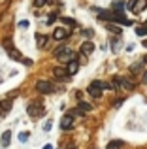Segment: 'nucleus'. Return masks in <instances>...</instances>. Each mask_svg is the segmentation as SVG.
<instances>
[{"instance_id":"obj_1","label":"nucleus","mask_w":147,"mask_h":149,"mask_svg":"<svg viewBox=\"0 0 147 149\" xmlns=\"http://www.w3.org/2000/svg\"><path fill=\"white\" fill-rule=\"evenodd\" d=\"M55 57H57V61H60V62H70L74 61V58H77L76 57V53H74L72 49H68L66 45H59V47L55 49Z\"/></svg>"},{"instance_id":"obj_2","label":"nucleus","mask_w":147,"mask_h":149,"mask_svg":"<svg viewBox=\"0 0 147 149\" xmlns=\"http://www.w3.org/2000/svg\"><path fill=\"white\" fill-rule=\"evenodd\" d=\"M26 113H28L30 117L44 115V106H42V102H30V104L26 106Z\"/></svg>"},{"instance_id":"obj_3","label":"nucleus","mask_w":147,"mask_h":149,"mask_svg":"<svg viewBox=\"0 0 147 149\" xmlns=\"http://www.w3.org/2000/svg\"><path fill=\"white\" fill-rule=\"evenodd\" d=\"M36 91L42 93V95H49V93H53V85L49 83V81H45V79H40L36 83Z\"/></svg>"},{"instance_id":"obj_4","label":"nucleus","mask_w":147,"mask_h":149,"mask_svg":"<svg viewBox=\"0 0 147 149\" xmlns=\"http://www.w3.org/2000/svg\"><path fill=\"white\" fill-rule=\"evenodd\" d=\"M53 76L57 77V79H68V70L62 68V66H57V68H53Z\"/></svg>"},{"instance_id":"obj_5","label":"nucleus","mask_w":147,"mask_h":149,"mask_svg":"<svg viewBox=\"0 0 147 149\" xmlns=\"http://www.w3.org/2000/svg\"><path fill=\"white\" fill-rule=\"evenodd\" d=\"M87 91H89V95H91V96H94V98H100V96H102V89H100L98 85H96V81H92V83L89 85V89H87Z\"/></svg>"},{"instance_id":"obj_6","label":"nucleus","mask_w":147,"mask_h":149,"mask_svg":"<svg viewBox=\"0 0 147 149\" xmlns=\"http://www.w3.org/2000/svg\"><path fill=\"white\" fill-rule=\"evenodd\" d=\"M72 125H74V115L72 113L70 115H64L62 121H60V128H62V130H68V128H72Z\"/></svg>"},{"instance_id":"obj_7","label":"nucleus","mask_w":147,"mask_h":149,"mask_svg":"<svg viewBox=\"0 0 147 149\" xmlns=\"http://www.w3.org/2000/svg\"><path fill=\"white\" fill-rule=\"evenodd\" d=\"M66 70H68V74L70 76H74V74H77V70H79V61L77 58H74V61H70L66 64Z\"/></svg>"},{"instance_id":"obj_8","label":"nucleus","mask_w":147,"mask_h":149,"mask_svg":"<svg viewBox=\"0 0 147 149\" xmlns=\"http://www.w3.org/2000/svg\"><path fill=\"white\" fill-rule=\"evenodd\" d=\"M92 51H94V44H92L91 40H87V42H83V44H81V53L91 55Z\"/></svg>"},{"instance_id":"obj_9","label":"nucleus","mask_w":147,"mask_h":149,"mask_svg":"<svg viewBox=\"0 0 147 149\" xmlns=\"http://www.w3.org/2000/svg\"><path fill=\"white\" fill-rule=\"evenodd\" d=\"M68 34H70V30H66V29H55V32H53V38H55V40H64Z\"/></svg>"},{"instance_id":"obj_10","label":"nucleus","mask_w":147,"mask_h":149,"mask_svg":"<svg viewBox=\"0 0 147 149\" xmlns=\"http://www.w3.org/2000/svg\"><path fill=\"white\" fill-rule=\"evenodd\" d=\"M0 111H2L4 115L11 111V98H6V100H2V102H0Z\"/></svg>"},{"instance_id":"obj_11","label":"nucleus","mask_w":147,"mask_h":149,"mask_svg":"<svg viewBox=\"0 0 147 149\" xmlns=\"http://www.w3.org/2000/svg\"><path fill=\"white\" fill-rule=\"evenodd\" d=\"M125 8H126V2H125V0H115V2L111 4V10H113V11H123Z\"/></svg>"},{"instance_id":"obj_12","label":"nucleus","mask_w":147,"mask_h":149,"mask_svg":"<svg viewBox=\"0 0 147 149\" xmlns=\"http://www.w3.org/2000/svg\"><path fill=\"white\" fill-rule=\"evenodd\" d=\"M145 6H147V0H138V2L134 4L132 11H134V13H140V11H144V10H145Z\"/></svg>"},{"instance_id":"obj_13","label":"nucleus","mask_w":147,"mask_h":149,"mask_svg":"<svg viewBox=\"0 0 147 149\" xmlns=\"http://www.w3.org/2000/svg\"><path fill=\"white\" fill-rule=\"evenodd\" d=\"M121 147H125V142H121V140H113V142L107 143L106 149H121Z\"/></svg>"},{"instance_id":"obj_14","label":"nucleus","mask_w":147,"mask_h":149,"mask_svg":"<svg viewBox=\"0 0 147 149\" xmlns=\"http://www.w3.org/2000/svg\"><path fill=\"white\" fill-rule=\"evenodd\" d=\"M121 87L126 89V91H132V89H134V83L130 79H126V77H121Z\"/></svg>"},{"instance_id":"obj_15","label":"nucleus","mask_w":147,"mask_h":149,"mask_svg":"<svg viewBox=\"0 0 147 149\" xmlns=\"http://www.w3.org/2000/svg\"><path fill=\"white\" fill-rule=\"evenodd\" d=\"M2 47L6 49V51H10V49H13V42H11V36H6L2 40Z\"/></svg>"},{"instance_id":"obj_16","label":"nucleus","mask_w":147,"mask_h":149,"mask_svg":"<svg viewBox=\"0 0 147 149\" xmlns=\"http://www.w3.org/2000/svg\"><path fill=\"white\" fill-rule=\"evenodd\" d=\"M10 140H11V132H10V130H6V132L2 134V146H4V147H8V146H10Z\"/></svg>"},{"instance_id":"obj_17","label":"nucleus","mask_w":147,"mask_h":149,"mask_svg":"<svg viewBox=\"0 0 147 149\" xmlns=\"http://www.w3.org/2000/svg\"><path fill=\"white\" fill-rule=\"evenodd\" d=\"M77 108H79V109H83V111H91V109H92V106L89 104V102H81V100H79Z\"/></svg>"},{"instance_id":"obj_18","label":"nucleus","mask_w":147,"mask_h":149,"mask_svg":"<svg viewBox=\"0 0 147 149\" xmlns=\"http://www.w3.org/2000/svg\"><path fill=\"white\" fill-rule=\"evenodd\" d=\"M60 19V23H64V25H68V26H76L77 23L74 21V19H70V17H59Z\"/></svg>"},{"instance_id":"obj_19","label":"nucleus","mask_w":147,"mask_h":149,"mask_svg":"<svg viewBox=\"0 0 147 149\" xmlns=\"http://www.w3.org/2000/svg\"><path fill=\"white\" fill-rule=\"evenodd\" d=\"M8 53H10V57H11V58H15V61H21V58H23V57H21V53H19L17 49H10Z\"/></svg>"},{"instance_id":"obj_20","label":"nucleus","mask_w":147,"mask_h":149,"mask_svg":"<svg viewBox=\"0 0 147 149\" xmlns=\"http://www.w3.org/2000/svg\"><path fill=\"white\" fill-rule=\"evenodd\" d=\"M136 34L138 36H147V25H141L136 29Z\"/></svg>"},{"instance_id":"obj_21","label":"nucleus","mask_w":147,"mask_h":149,"mask_svg":"<svg viewBox=\"0 0 147 149\" xmlns=\"http://www.w3.org/2000/svg\"><path fill=\"white\" fill-rule=\"evenodd\" d=\"M36 40H38V45H40V47H45V45H47V38L45 36H40V34H38Z\"/></svg>"},{"instance_id":"obj_22","label":"nucleus","mask_w":147,"mask_h":149,"mask_svg":"<svg viewBox=\"0 0 147 149\" xmlns=\"http://www.w3.org/2000/svg\"><path fill=\"white\" fill-rule=\"evenodd\" d=\"M107 30H111L113 34H121V26L117 25H107Z\"/></svg>"},{"instance_id":"obj_23","label":"nucleus","mask_w":147,"mask_h":149,"mask_svg":"<svg viewBox=\"0 0 147 149\" xmlns=\"http://www.w3.org/2000/svg\"><path fill=\"white\" fill-rule=\"evenodd\" d=\"M140 70H141V62H136V64H134V66H130V72H132V74L140 72Z\"/></svg>"},{"instance_id":"obj_24","label":"nucleus","mask_w":147,"mask_h":149,"mask_svg":"<svg viewBox=\"0 0 147 149\" xmlns=\"http://www.w3.org/2000/svg\"><path fill=\"white\" fill-rule=\"evenodd\" d=\"M28 132H21V134H19V142H26V140H28Z\"/></svg>"},{"instance_id":"obj_25","label":"nucleus","mask_w":147,"mask_h":149,"mask_svg":"<svg viewBox=\"0 0 147 149\" xmlns=\"http://www.w3.org/2000/svg\"><path fill=\"white\" fill-rule=\"evenodd\" d=\"M77 61L81 62V64H85V62H87V55L85 53H81V55H77Z\"/></svg>"},{"instance_id":"obj_26","label":"nucleus","mask_w":147,"mask_h":149,"mask_svg":"<svg viewBox=\"0 0 147 149\" xmlns=\"http://www.w3.org/2000/svg\"><path fill=\"white\" fill-rule=\"evenodd\" d=\"M45 2H47V0H34V6L42 8V6H45Z\"/></svg>"},{"instance_id":"obj_27","label":"nucleus","mask_w":147,"mask_h":149,"mask_svg":"<svg viewBox=\"0 0 147 149\" xmlns=\"http://www.w3.org/2000/svg\"><path fill=\"white\" fill-rule=\"evenodd\" d=\"M17 95H19V89H13V91H11L10 95H8V98H15Z\"/></svg>"},{"instance_id":"obj_28","label":"nucleus","mask_w":147,"mask_h":149,"mask_svg":"<svg viewBox=\"0 0 147 149\" xmlns=\"http://www.w3.org/2000/svg\"><path fill=\"white\" fill-rule=\"evenodd\" d=\"M136 2H138V0H128V2H126V8H128V10H132Z\"/></svg>"},{"instance_id":"obj_29","label":"nucleus","mask_w":147,"mask_h":149,"mask_svg":"<svg viewBox=\"0 0 147 149\" xmlns=\"http://www.w3.org/2000/svg\"><path fill=\"white\" fill-rule=\"evenodd\" d=\"M21 62H23V64H26V66L32 64V61H30V58H26V57H23V58H21Z\"/></svg>"},{"instance_id":"obj_30","label":"nucleus","mask_w":147,"mask_h":149,"mask_svg":"<svg viewBox=\"0 0 147 149\" xmlns=\"http://www.w3.org/2000/svg\"><path fill=\"white\" fill-rule=\"evenodd\" d=\"M55 13H51V15H49V17H47V23H49V25H51V23H55Z\"/></svg>"},{"instance_id":"obj_31","label":"nucleus","mask_w":147,"mask_h":149,"mask_svg":"<svg viewBox=\"0 0 147 149\" xmlns=\"http://www.w3.org/2000/svg\"><path fill=\"white\" fill-rule=\"evenodd\" d=\"M123 102H125V100H123V98H119V100H115V102H113V108H119V106H121V104H123Z\"/></svg>"},{"instance_id":"obj_32","label":"nucleus","mask_w":147,"mask_h":149,"mask_svg":"<svg viewBox=\"0 0 147 149\" xmlns=\"http://www.w3.org/2000/svg\"><path fill=\"white\" fill-rule=\"evenodd\" d=\"M44 130H51V121H47V123L44 125Z\"/></svg>"},{"instance_id":"obj_33","label":"nucleus","mask_w":147,"mask_h":149,"mask_svg":"<svg viewBox=\"0 0 147 149\" xmlns=\"http://www.w3.org/2000/svg\"><path fill=\"white\" fill-rule=\"evenodd\" d=\"M19 26H21V29H26V26H28V21H21V23H19Z\"/></svg>"},{"instance_id":"obj_34","label":"nucleus","mask_w":147,"mask_h":149,"mask_svg":"<svg viewBox=\"0 0 147 149\" xmlns=\"http://www.w3.org/2000/svg\"><path fill=\"white\" fill-rule=\"evenodd\" d=\"M83 34H85L87 38H91V36H92V30H89V29H87V30H83Z\"/></svg>"},{"instance_id":"obj_35","label":"nucleus","mask_w":147,"mask_h":149,"mask_svg":"<svg viewBox=\"0 0 147 149\" xmlns=\"http://www.w3.org/2000/svg\"><path fill=\"white\" fill-rule=\"evenodd\" d=\"M144 81H147V72H144Z\"/></svg>"},{"instance_id":"obj_36","label":"nucleus","mask_w":147,"mask_h":149,"mask_svg":"<svg viewBox=\"0 0 147 149\" xmlns=\"http://www.w3.org/2000/svg\"><path fill=\"white\" fill-rule=\"evenodd\" d=\"M44 149H53V147L51 146H44Z\"/></svg>"},{"instance_id":"obj_37","label":"nucleus","mask_w":147,"mask_h":149,"mask_svg":"<svg viewBox=\"0 0 147 149\" xmlns=\"http://www.w3.org/2000/svg\"><path fill=\"white\" fill-rule=\"evenodd\" d=\"M144 25H147V19H145V23H144Z\"/></svg>"},{"instance_id":"obj_38","label":"nucleus","mask_w":147,"mask_h":149,"mask_svg":"<svg viewBox=\"0 0 147 149\" xmlns=\"http://www.w3.org/2000/svg\"><path fill=\"white\" fill-rule=\"evenodd\" d=\"M0 117H2V111H0Z\"/></svg>"}]
</instances>
